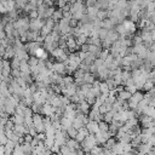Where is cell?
Wrapping results in <instances>:
<instances>
[{"label":"cell","instance_id":"6da1fadb","mask_svg":"<svg viewBox=\"0 0 155 155\" xmlns=\"http://www.w3.org/2000/svg\"><path fill=\"white\" fill-rule=\"evenodd\" d=\"M33 126L36 128L38 132H43L45 130V124H44V121H43V119H41L40 115H34V118H33Z\"/></svg>","mask_w":155,"mask_h":155},{"label":"cell","instance_id":"7a4b0ae2","mask_svg":"<svg viewBox=\"0 0 155 155\" xmlns=\"http://www.w3.org/2000/svg\"><path fill=\"white\" fill-rule=\"evenodd\" d=\"M86 128L88 130V132L91 133V135H96V133L100 132V124L96 120L88 121V124L86 125Z\"/></svg>","mask_w":155,"mask_h":155},{"label":"cell","instance_id":"3957f363","mask_svg":"<svg viewBox=\"0 0 155 155\" xmlns=\"http://www.w3.org/2000/svg\"><path fill=\"white\" fill-rule=\"evenodd\" d=\"M151 148L153 147L149 144V143H142L138 145V151H140L141 154H148L151 151Z\"/></svg>","mask_w":155,"mask_h":155},{"label":"cell","instance_id":"277c9868","mask_svg":"<svg viewBox=\"0 0 155 155\" xmlns=\"http://www.w3.org/2000/svg\"><path fill=\"white\" fill-rule=\"evenodd\" d=\"M70 149H73V150H79V142L75 140V138H72V140H68L67 141V143H66Z\"/></svg>","mask_w":155,"mask_h":155},{"label":"cell","instance_id":"5b68a950","mask_svg":"<svg viewBox=\"0 0 155 155\" xmlns=\"http://www.w3.org/2000/svg\"><path fill=\"white\" fill-rule=\"evenodd\" d=\"M53 108L51 107V105H45V107L43 108V112H44V114H46V115H48V116H52V114H53Z\"/></svg>","mask_w":155,"mask_h":155},{"label":"cell","instance_id":"8992f818","mask_svg":"<svg viewBox=\"0 0 155 155\" xmlns=\"http://www.w3.org/2000/svg\"><path fill=\"white\" fill-rule=\"evenodd\" d=\"M131 96H132V93H131V92H128L127 90H126V91H122V92L120 93V100H121V101L130 100V98H131Z\"/></svg>","mask_w":155,"mask_h":155},{"label":"cell","instance_id":"52a82bcc","mask_svg":"<svg viewBox=\"0 0 155 155\" xmlns=\"http://www.w3.org/2000/svg\"><path fill=\"white\" fill-rule=\"evenodd\" d=\"M53 69H55L57 73H63L64 70H66V68H64V64H63V63L55 64V66H53Z\"/></svg>","mask_w":155,"mask_h":155},{"label":"cell","instance_id":"ba28073f","mask_svg":"<svg viewBox=\"0 0 155 155\" xmlns=\"http://www.w3.org/2000/svg\"><path fill=\"white\" fill-rule=\"evenodd\" d=\"M108 130H109L108 125L105 124V122H101V124H100V131H102V132H108Z\"/></svg>","mask_w":155,"mask_h":155},{"label":"cell","instance_id":"9c48e42d","mask_svg":"<svg viewBox=\"0 0 155 155\" xmlns=\"http://www.w3.org/2000/svg\"><path fill=\"white\" fill-rule=\"evenodd\" d=\"M88 102H83L81 103V110H83L84 113H87V110H88Z\"/></svg>","mask_w":155,"mask_h":155},{"label":"cell","instance_id":"30bf717a","mask_svg":"<svg viewBox=\"0 0 155 155\" xmlns=\"http://www.w3.org/2000/svg\"><path fill=\"white\" fill-rule=\"evenodd\" d=\"M148 143H149L151 147H153V145H155V135H153V136H150V137H149Z\"/></svg>","mask_w":155,"mask_h":155}]
</instances>
